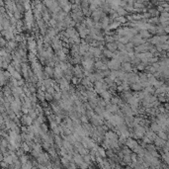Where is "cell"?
Wrapping results in <instances>:
<instances>
[{
  "label": "cell",
  "mask_w": 169,
  "mask_h": 169,
  "mask_svg": "<svg viewBox=\"0 0 169 169\" xmlns=\"http://www.w3.org/2000/svg\"><path fill=\"white\" fill-rule=\"evenodd\" d=\"M144 135H145L148 139H150L151 141H153L154 139H155V138L157 136L156 134H155L154 132H152L151 129H146V132H145V134H144Z\"/></svg>",
  "instance_id": "cell-14"
},
{
  "label": "cell",
  "mask_w": 169,
  "mask_h": 169,
  "mask_svg": "<svg viewBox=\"0 0 169 169\" xmlns=\"http://www.w3.org/2000/svg\"><path fill=\"white\" fill-rule=\"evenodd\" d=\"M89 120H90V122L92 123V125L95 126V127H99V126H101V125L103 124V119H102L100 116H98V115H96V114L92 115V117H91Z\"/></svg>",
  "instance_id": "cell-4"
},
{
  "label": "cell",
  "mask_w": 169,
  "mask_h": 169,
  "mask_svg": "<svg viewBox=\"0 0 169 169\" xmlns=\"http://www.w3.org/2000/svg\"><path fill=\"white\" fill-rule=\"evenodd\" d=\"M116 90H118L119 92H124V90H123V87H122V85H119V86H117Z\"/></svg>",
  "instance_id": "cell-50"
},
{
  "label": "cell",
  "mask_w": 169,
  "mask_h": 169,
  "mask_svg": "<svg viewBox=\"0 0 169 169\" xmlns=\"http://www.w3.org/2000/svg\"><path fill=\"white\" fill-rule=\"evenodd\" d=\"M107 67L111 70H119L121 68V62L118 60L112 58L107 62Z\"/></svg>",
  "instance_id": "cell-1"
},
{
  "label": "cell",
  "mask_w": 169,
  "mask_h": 169,
  "mask_svg": "<svg viewBox=\"0 0 169 169\" xmlns=\"http://www.w3.org/2000/svg\"><path fill=\"white\" fill-rule=\"evenodd\" d=\"M100 95H101L102 99L104 100L106 103H109V101L111 100V98H112V95H111L110 91H108V90H105V91H103V92H102Z\"/></svg>",
  "instance_id": "cell-12"
},
{
  "label": "cell",
  "mask_w": 169,
  "mask_h": 169,
  "mask_svg": "<svg viewBox=\"0 0 169 169\" xmlns=\"http://www.w3.org/2000/svg\"><path fill=\"white\" fill-rule=\"evenodd\" d=\"M56 82L58 83V86L61 90H64V91H69L70 89V85L68 80H66L64 77H61L60 79L56 80Z\"/></svg>",
  "instance_id": "cell-2"
},
{
  "label": "cell",
  "mask_w": 169,
  "mask_h": 169,
  "mask_svg": "<svg viewBox=\"0 0 169 169\" xmlns=\"http://www.w3.org/2000/svg\"><path fill=\"white\" fill-rule=\"evenodd\" d=\"M129 88H132V89L134 90V91H140V90L144 89V87L141 86V84L138 82V83H134V84H131V87Z\"/></svg>",
  "instance_id": "cell-20"
},
{
  "label": "cell",
  "mask_w": 169,
  "mask_h": 169,
  "mask_svg": "<svg viewBox=\"0 0 169 169\" xmlns=\"http://www.w3.org/2000/svg\"><path fill=\"white\" fill-rule=\"evenodd\" d=\"M53 98L55 99L56 101H60L61 99V92H55V94L53 95Z\"/></svg>",
  "instance_id": "cell-40"
},
{
  "label": "cell",
  "mask_w": 169,
  "mask_h": 169,
  "mask_svg": "<svg viewBox=\"0 0 169 169\" xmlns=\"http://www.w3.org/2000/svg\"><path fill=\"white\" fill-rule=\"evenodd\" d=\"M120 26L119 23H117V22H113V23H111L109 26H108V30L107 31H110V30H115V29H117L118 27Z\"/></svg>",
  "instance_id": "cell-32"
},
{
  "label": "cell",
  "mask_w": 169,
  "mask_h": 169,
  "mask_svg": "<svg viewBox=\"0 0 169 169\" xmlns=\"http://www.w3.org/2000/svg\"><path fill=\"white\" fill-rule=\"evenodd\" d=\"M136 69L139 70V71H142V70L145 69V64L144 63H139L136 65Z\"/></svg>",
  "instance_id": "cell-42"
},
{
  "label": "cell",
  "mask_w": 169,
  "mask_h": 169,
  "mask_svg": "<svg viewBox=\"0 0 169 169\" xmlns=\"http://www.w3.org/2000/svg\"><path fill=\"white\" fill-rule=\"evenodd\" d=\"M106 47H107V50H110V51H112V53H115L116 50H118L117 49V43H108L107 45H106Z\"/></svg>",
  "instance_id": "cell-18"
},
{
  "label": "cell",
  "mask_w": 169,
  "mask_h": 169,
  "mask_svg": "<svg viewBox=\"0 0 169 169\" xmlns=\"http://www.w3.org/2000/svg\"><path fill=\"white\" fill-rule=\"evenodd\" d=\"M161 157H162L163 161L165 162V164L168 163V153H162L161 154Z\"/></svg>",
  "instance_id": "cell-43"
},
{
  "label": "cell",
  "mask_w": 169,
  "mask_h": 169,
  "mask_svg": "<svg viewBox=\"0 0 169 169\" xmlns=\"http://www.w3.org/2000/svg\"><path fill=\"white\" fill-rule=\"evenodd\" d=\"M60 163L62 164V165H64L65 167L70 163L69 160H68V157H67V154H66L65 156H61V158H60Z\"/></svg>",
  "instance_id": "cell-25"
},
{
  "label": "cell",
  "mask_w": 169,
  "mask_h": 169,
  "mask_svg": "<svg viewBox=\"0 0 169 169\" xmlns=\"http://www.w3.org/2000/svg\"><path fill=\"white\" fill-rule=\"evenodd\" d=\"M150 129H151L152 132H154V133L156 134V133H159V132H161V131H162V128H161V127H160L158 124H156L155 122H153L152 124L150 125Z\"/></svg>",
  "instance_id": "cell-16"
},
{
  "label": "cell",
  "mask_w": 169,
  "mask_h": 169,
  "mask_svg": "<svg viewBox=\"0 0 169 169\" xmlns=\"http://www.w3.org/2000/svg\"><path fill=\"white\" fill-rule=\"evenodd\" d=\"M5 122H4V119H3V117L0 115V126H2V125L4 124Z\"/></svg>",
  "instance_id": "cell-51"
},
{
  "label": "cell",
  "mask_w": 169,
  "mask_h": 169,
  "mask_svg": "<svg viewBox=\"0 0 169 169\" xmlns=\"http://www.w3.org/2000/svg\"><path fill=\"white\" fill-rule=\"evenodd\" d=\"M150 45H159L160 44V39H159V36H153L150 40H149Z\"/></svg>",
  "instance_id": "cell-21"
},
{
  "label": "cell",
  "mask_w": 169,
  "mask_h": 169,
  "mask_svg": "<svg viewBox=\"0 0 169 169\" xmlns=\"http://www.w3.org/2000/svg\"><path fill=\"white\" fill-rule=\"evenodd\" d=\"M21 122H22L23 126H31L34 121L31 119V117L29 115H23L21 117Z\"/></svg>",
  "instance_id": "cell-8"
},
{
  "label": "cell",
  "mask_w": 169,
  "mask_h": 169,
  "mask_svg": "<svg viewBox=\"0 0 169 169\" xmlns=\"http://www.w3.org/2000/svg\"><path fill=\"white\" fill-rule=\"evenodd\" d=\"M6 45H7V43H6L5 39H3V38H0V48H2V47H5Z\"/></svg>",
  "instance_id": "cell-49"
},
{
  "label": "cell",
  "mask_w": 169,
  "mask_h": 169,
  "mask_svg": "<svg viewBox=\"0 0 169 169\" xmlns=\"http://www.w3.org/2000/svg\"><path fill=\"white\" fill-rule=\"evenodd\" d=\"M79 120H80V122L81 123H83V124H88L89 123V119L85 116V115H81L80 116V118H79Z\"/></svg>",
  "instance_id": "cell-35"
},
{
  "label": "cell",
  "mask_w": 169,
  "mask_h": 169,
  "mask_svg": "<svg viewBox=\"0 0 169 169\" xmlns=\"http://www.w3.org/2000/svg\"><path fill=\"white\" fill-rule=\"evenodd\" d=\"M115 22L119 23V24H125L127 22V19L126 17H122V16H118L116 19H115Z\"/></svg>",
  "instance_id": "cell-28"
},
{
  "label": "cell",
  "mask_w": 169,
  "mask_h": 169,
  "mask_svg": "<svg viewBox=\"0 0 169 169\" xmlns=\"http://www.w3.org/2000/svg\"><path fill=\"white\" fill-rule=\"evenodd\" d=\"M153 141H154L155 146H156V147H159V148H162L164 145H165V142H166V141H165V140H163V139H159L158 136H156Z\"/></svg>",
  "instance_id": "cell-13"
},
{
  "label": "cell",
  "mask_w": 169,
  "mask_h": 169,
  "mask_svg": "<svg viewBox=\"0 0 169 169\" xmlns=\"http://www.w3.org/2000/svg\"><path fill=\"white\" fill-rule=\"evenodd\" d=\"M53 99H54V98H53V95H50V94H49V93L46 92L45 93V100H47V101H51Z\"/></svg>",
  "instance_id": "cell-46"
},
{
  "label": "cell",
  "mask_w": 169,
  "mask_h": 169,
  "mask_svg": "<svg viewBox=\"0 0 169 169\" xmlns=\"http://www.w3.org/2000/svg\"><path fill=\"white\" fill-rule=\"evenodd\" d=\"M96 156H100L101 158L106 157V150H105L102 146H98V148H97V152H96Z\"/></svg>",
  "instance_id": "cell-17"
},
{
  "label": "cell",
  "mask_w": 169,
  "mask_h": 169,
  "mask_svg": "<svg viewBox=\"0 0 169 169\" xmlns=\"http://www.w3.org/2000/svg\"><path fill=\"white\" fill-rule=\"evenodd\" d=\"M101 24V29H104L105 31L108 30V26L110 25V20H109V17L105 16L102 18V22L100 23Z\"/></svg>",
  "instance_id": "cell-11"
},
{
  "label": "cell",
  "mask_w": 169,
  "mask_h": 169,
  "mask_svg": "<svg viewBox=\"0 0 169 169\" xmlns=\"http://www.w3.org/2000/svg\"><path fill=\"white\" fill-rule=\"evenodd\" d=\"M157 136H158L159 139H163V140H167V134L166 133H164V132H159V133H157V134H156Z\"/></svg>",
  "instance_id": "cell-31"
},
{
  "label": "cell",
  "mask_w": 169,
  "mask_h": 169,
  "mask_svg": "<svg viewBox=\"0 0 169 169\" xmlns=\"http://www.w3.org/2000/svg\"><path fill=\"white\" fill-rule=\"evenodd\" d=\"M122 113L125 114L126 116H133V111L131 109V107L129 106V104H124L122 106Z\"/></svg>",
  "instance_id": "cell-10"
},
{
  "label": "cell",
  "mask_w": 169,
  "mask_h": 169,
  "mask_svg": "<svg viewBox=\"0 0 169 169\" xmlns=\"http://www.w3.org/2000/svg\"><path fill=\"white\" fill-rule=\"evenodd\" d=\"M83 161H84L85 163L88 164V165L91 163V156H90L89 153L86 154V155H84V156H83Z\"/></svg>",
  "instance_id": "cell-36"
},
{
  "label": "cell",
  "mask_w": 169,
  "mask_h": 169,
  "mask_svg": "<svg viewBox=\"0 0 169 169\" xmlns=\"http://www.w3.org/2000/svg\"><path fill=\"white\" fill-rule=\"evenodd\" d=\"M132 97H133V94H132L129 91H124V92H123V98H124L125 101L128 102Z\"/></svg>",
  "instance_id": "cell-24"
},
{
  "label": "cell",
  "mask_w": 169,
  "mask_h": 169,
  "mask_svg": "<svg viewBox=\"0 0 169 169\" xmlns=\"http://www.w3.org/2000/svg\"><path fill=\"white\" fill-rule=\"evenodd\" d=\"M105 110H106L107 112L111 113V114H112V113H114L115 114V113H117V112L119 111L120 108L117 106V105H113V104H111V103H108V104L106 105V109Z\"/></svg>",
  "instance_id": "cell-9"
},
{
  "label": "cell",
  "mask_w": 169,
  "mask_h": 169,
  "mask_svg": "<svg viewBox=\"0 0 169 169\" xmlns=\"http://www.w3.org/2000/svg\"><path fill=\"white\" fill-rule=\"evenodd\" d=\"M36 96H37V99H39L41 102H43V101H46V100H45V93H44L43 91L39 90V91H38V93L36 94Z\"/></svg>",
  "instance_id": "cell-27"
},
{
  "label": "cell",
  "mask_w": 169,
  "mask_h": 169,
  "mask_svg": "<svg viewBox=\"0 0 169 169\" xmlns=\"http://www.w3.org/2000/svg\"><path fill=\"white\" fill-rule=\"evenodd\" d=\"M132 43H133V45L134 46H139V45H142V44H144V43H146L145 42V40H144L139 35H134L133 38H132Z\"/></svg>",
  "instance_id": "cell-7"
},
{
  "label": "cell",
  "mask_w": 169,
  "mask_h": 169,
  "mask_svg": "<svg viewBox=\"0 0 169 169\" xmlns=\"http://www.w3.org/2000/svg\"><path fill=\"white\" fill-rule=\"evenodd\" d=\"M117 49L120 50V51H122V50H125V45H123L122 43H120V42H117Z\"/></svg>",
  "instance_id": "cell-41"
},
{
  "label": "cell",
  "mask_w": 169,
  "mask_h": 169,
  "mask_svg": "<svg viewBox=\"0 0 169 169\" xmlns=\"http://www.w3.org/2000/svg\"><path fill=\"white\" fill-rule=\"evenodd\" d=\"M126 146L128 147V148H129V149H134L135 147H138L139 144V142L135 140V139H132V138H129V139H127V140H126Z\"/></svg>",
  "instance_id": "cell-5"
},
{
  "label": "cell",
  "mask_w": 169,
  "mask_h": 169,
  "mask_svg": "<svg viewBox=\"0 0 169 169\" xmlns=\"http://www.w3.org/2000/svg\"><path fill=\"white\" fill-rule=\"evenodd\" d=\"M27 161H29V157H28L27 155H25V154L21 155V156H20V162H21V164L26 163Z\"/></svg>",
  "instance_id": "cell-37"
},
{
  "label": "cell",
  "mask_w": 169,
  "mask_h": 169,
  "mask_svg": "<svg viewBox=\"0 0 169 169\" xmlns=\"http://www.w3.org/2000/svg\"><path fill=\"white\" fill-rule=\"evenodd\" d=\"M104 41L107 42V44H108V43H114L115 42L114 36H106L104 38Z\"/></svg>",
  "instance_id": "cell-39"
},
{
  "label": "cell",
  "mask_w": 169,
  "mask_h": 169,
  "mask_svg": "<svg viewBox=\"0 0 169 169\" xmlns=\"http://www.w3.org/2000/svg\"><path fill=\"white\" fill-rule=\"evenodd\" d=\"M21 147H22V150L24 152H29V151H31V147L26 142H23V144H21Z\"/></svg>",
  "instance_id": "cell-33"
},
{
  "label": "cell",
  "mask_w": 169,
  "mask_h": 169,
  "mask_svg": "<svg viewBox=\"0 0 169 169\" xmlns=\"http://www.w3.org/2000/svg\"><path fill=\"white\" fill-rule=\"evenodd\" d=\"M72 72H73V74L75 75V77H77L78 79H81V78L84 77V75H83V69H82V67H80L78 64L76 65L75 67H73Z\"/></svg>",
  "instance_id": "cell-6"
},
{
  "label": "cell",
  "mask_w": 169,
  "mask_h": 169,
  "mask_svg": "<svg viewBox=\"0 0 169 169\" xmlns=\"http://www.w3.org/2000/svg\"><path fill=\"white\" fill-rule=\"evenodd\" d=\"M122 153L124 154V155H131L132 151L129 150V148H128V147L125 145L124 147H123V149H122Z\"/></svg>",
  "instance_id": "cell-38"
},
{
  "label": "cell",
  "mask_w": 169,
  "mask_h": 169,
  "mask_svg": "<svg viewBox=\"0 0 169 169\" xmlns=\"http://www.w3.org/2000/svg\"><path fill=\"white\" fill-rule=\"evenodd\" d=\"M49 24H50V25L53 28H55V26H56V24H57V21L55 20V19H53V18H51V19H50V20L49 21Z\"/></svg>",
  "instance_id": "cell-44"
},
{
  "label": "cell",
  "mask_w": 169,
  "mask_h": 169,
  "mask_svg": "<svg viewBox=\"0 0 169 169\" xmlns=\"http://www.w3.org/2000/svg\"><path fill=\"white\" fill-rule=\"evenodd\" d=\"M0 169H1V166H0Z\"/></svg>",
  "instance_id": "cell-54"
},
{
  "label": "cell",
  "mask_w": 169,
  "mask_h": 169,
  "mask_svg": "<svg viewBox=\"0 0 169 169\" xmlns=\"http://www.w3.org/2000/svg\"><path fill=\"white\" fill-rule=\"evenodd\" d=\"M44 72H45L46 74H48L50 77V76H53V75H54V68H53V67H50V66H46Z\"/></svg>",
  "instance_id": "cell-26"
},
{
  "label": "cell",
  "mask_w": 169,
  "mask_h": 169,
  "mask_svg": "<svg viewBox=\"0 0 169 169\" xmlns=\"http://www.w3.org/2000/svg\"><path fill=\"white\" fill-rule=\"evenodd\" d=\"M159 17H163V18H168L169 19V13L168 12H165V11H163V12H160L159 13Z\"/></svg>",
  "instance_id": "cell-45"
},
{
  "label": "cell",
  "mask_w": 169,
  "mask_h": 169,
  "mask_svg": "<svg viewBox=\"0 0 169 169\" xmlns=\"http://www.w3.org/2000/svg\"><path fill=\"white\" fill-rule=\"evenodd\" d=\"M32 168H33V164H32V162H31L30 160L27 161L26 163L22 164V167H21V169H32Z\"/></svg>",
  "instance_id": "cell-29"
},
{
  "label": "cell",
  "mask_w": 169,
  "mask_h": 169,
  "mask_svg": "<svg viewBox=\"0 0 169 169\" xmlns=\"http://www.w3.org/2000/svg\"><path fill=\"white\" fill-rule=\"evenodd\" d=\"M103 54H104L106 58H107V57L113 58V56H114V53H112V51H110V50H103Z\"/></svg>",
  "instance_id": "cell-30"
},
{
  "label": "cell",
  "mask_w": 169,
  "mask_h": 169,
  "mask_svg": "<svg viewBox=\"0 0 169 169\" xmlns=\"http://www.w3.org/2000/svg\"><path fill=\"white\" fill-rule=\"evenodd\" d=\"M50 155L48 153H46V152H41L39 154V156L37 157L38 159V162L41 164V165H46V164L48 163V162H50Z\"/></svg>",
  "instance_id": "cell-3"
},
{
  "label": "cell",
  "mask_w": 169,
  "mask_h": 169,
  "mask_svg": "<svg viewBox=\"0 0 169 169\" xmlns=\"http://www.w3.org/2000/svg\"><path fill=\"white\" fill-rule=\"evenodd\" d=\"M71 81H72V83H73V84H77V83H79V82H81V79H78L77 77H75V76H73V77L71 78Z\"/></svg>",
  "instance_id": "cell-48"
},
{
  "label": "cell",
  "mask_w": 169,
  "mask_h": 169,
  "mask_svg": "<svg viewBox=\"0 0 169 169\" xmlns=\"http://www.w3.org/2000/svg\"><path fill=\"white\" fill-rule=\"evenodd\" d=\"M121 68L123 69V71H132L133 67H132V63L131 62H123L121 63Z\"/></svg>",
  "instance_id": "cell-15"
},
{
  "label": "cell",
  "mask_w": 169,
  "mask_h": 169,
  "mask_svg": "<svg viewBox=\"0 0 169 169\" xmlns=\"http://www.w3.org/2000/svg\"><path fill=\"white\" fill-rule=\"evenodd\" d=\"M54 169H61V168L58 167V166H54Z\"/></svg>",
  "instance_id": "cell-53"
},
{
  "label": "cell",
  "mask_w": 169,
  "mask_h": 169,
  "mask_svg": "<svg viewBox=\"0 0 169 169\" xmlns=\"http://www.w3.org/2000/svg\"><path fill=\"white\" fill-rule=\"evenodd\" d=\"M54 142H55L56 146L62 147V138H61L60 135H55V138H54Z\"/></svg>",
  "instance_id": "cell-19"
},
{
  "label": "cell",
  "mask_w": 169,
  "mask_h": 169,
  "mask_svg": "<svg viewBox=\"0 0 169 169\" xmlns=\"http://www.w3.org/2000/svg\"><path fill=\"white\" fill-rule=\"evenodd\" d=\"M116 13H117L118 16H122V17H125V15L128 14V12L125 10L123 7H118L117 10H116Z\"/></svg>",
  "instance_id": "cell-23"
},
{
  "label": "cell",
  "mask_w": 169,
  "mask_h": 169,
  "mask_svg": "<svg viewBox=\"0 0 169 169\" xmlns=\"http://www.w3.org/2000/svg\"><path fill=\"white\" fill-rule=\"evenodd\" d=\"M79 166L80 169H89V166H88V164L85 163V162H82V163L80 164V165H78Z\"/></svg>",
  "instance_id": "cell-47"
},
{
  "label": "cell",
  "mask_w": 169,
  "mask_h": 169,
  "mask_svg": "<svg viewBox=\"0 0 169 169\" xmlns=\"http://www.w3.org/2000/svg\"><path fill=\"white\" fill-rule=\"evenodd\" d=\"M29 116H30V117H31V119H32V120H33V121H34V120L37 119V117H38V114L36 113V111H35V110L31 109L30 111H29Z\"/></svg>",
  "instance_id": "cell-34"
},
{
  "label": "cell",
  "mask_w": 169,
  "mask_h": 169,
  "mask_svg": "<svg viewBox=\"0 0 169 169\" xmlns=\"http://www.w3.org/2000/svg\"><path fill=\"white\" fill-rule=\"evenodd\" d=\"M139 36L142 38V39H148V38H150V32H148L147 30H141L139 31Z\"/></svg>",
  "instance_id": "cell-22"
},
{
  "label": "cell",
  "mask_w": 169,
  "mask_h": 169,
  "mask_svg": "<svg viewBox=\"0 0 169 169\" xmlns=\"http://www.w3.org/2000/svg\"><path fill=\"white\" fill-rule=\"evenodd\" d=\"M3 158H4V156H3V154L0 152V161H3Z\"/></svg>",
  "instance_id": "cell-52"
}]
</instances>
